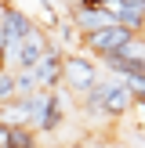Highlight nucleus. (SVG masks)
<instances>
[{
  "label": "nucleus",
  "instance_id": "f257e3e1",
  "mask_svg": "<svg viewBox=\"0 0 145 148\" xmlns=\"http://www.w3.org/2000/svg\"><path fill=\"white\" fill-rule=\"evenodd\" d=\"M62 83L69 87L72 94H91L94 87L102 83V72H98V62H94L91 54H65V76Z\"/></svg>",
  "mask_w": 145,
  "mask_h": 148
},
{
  "label": "nucleus",
  "instance_id": "f03ea898",
  "mask_svg": "<svg viewBox=\"0 0 145 148\" xmlns=\"http://www.w3.org/2000/svg\"><path fill=\"white\" fill-rule=\"evenodd\" d=\"M130 40H134V33H127V29H120V25H105V29H98V33H87L80 47H84L94 62H105L109 54H120Z\"/></svg>",
  "mask_w": 145,
  "mask_h": 148
},
{
  "label": "nucleus",
  "instance_id": "7ed1b4c3",
  "mask_svg": "<svg viewBox=\"0 0 145 148\" xmlns=\"http://www.w3.org/2000/svg\"><path fill=\"white\" fill-rule=\"evenodd\" d=\"M105 7L113 11L120 29H127L134 36H145V0H109Z\"/></svg>",
  "mask_w": 145,
  "mask_h": 148
},
{
  "label": "nucleus",
  "instance_id": "20e7f679",
  "mask_svg": "<svg viewBox=\"0 0 145 148\" xmlns=\"http://www.w3.org/2000/svg\"><path fill=\"white\" fill-rule=\"evenodd\" d=\"M102 90H105V98H102V116L120 119V116H127L130 108H134V94L123 87V79H102Z\"/></svg>",
  "mask_w": 145,
  "mask_h": 148
},
{
  "label": "nucleus",
  "instance_id": "39448f33",
  "mask_svg": "<svg viewBox=\"0 0 145 148\" xmlns=\"http://www.w3.org/2000/svg\"><path fill=\"white\" fill-rule=\"evenodd\" d=\"M33 76H36V87H40V90H58V87H62V76H65V54L58 47L47 51V54L36 62Z\"/></svg>",
  "mask_w": 145,
  "mask_h": 148
},
{
  "label": "nucleus",
  "instance_id": "423d86ee",
  "mask_svg": "<svg viewBox=\"0 0 145 148\" xmlns=\"http://www.w3.org/2000/svg\"><path fill=\"white\" fill-rule=\"evenodd\" d=\"M62 123H65V94L47 90V105H44L40 119H36V134H55Z\"/></svg>",
  "mask_w": 145,
  "mask_h": 148
},
{
  "label": "nucleus",
  "instance_id": "0eeeda50",
  "mask_svg": "<svg viewBox=\"0 0 145 148\" xmlns=\"http://www.w3.org/2000/svg\"><path fill=\"white\" fill-rule=\"evenodd\" d=\"M11 148H36V134L29 127H11Z\"/></svg>",
  "mask_w": 145,
  "mask_h": 148
},
{
  "label": "nucleus",
  "instance_id": "6e6552de",
  "mask_svg": "<svg viewBox=\"0 0 145 148\" xmlns=\"http://www.w3.org/2000/svg\"><path fill=\"white\" fill-rule=\"evenodd\" d=\"M14 98H18V90H14V72H0V108L11 105Z\"/></svg>",
  "mask_w": 145,
  "mask_h": 148
},
{
  "label": "nucleus",
  "instance_id": "1a4fd4ad",
  "mask_svg": "<svg viewBox=\"0 0 145 148\" xmlns=\"http://www.w3.org/2000/svg\"><path fill=\"white\" fill-rule=\"evenodd\" d=\"M0 148H11V127L0 123Z\"/></svg>",
  "mask_w": 145,
  "mask_h": 148
},
{
  "label": "nucleus",
  "instance_id": "9d476101",
  "mask_svg": "<svg viewBox=\"0 0 145 148\" xmlns=\"http://www.w3.org/2000/svg\"><path fill=\"white\" fill-rule=\"evenodd\" d=\"M69 148H87V145H84V141H72V145H69Z\"/></svg>",
  "mask_w": 145,
  "mask_h": 148
},
{
  "label": "nucleus",
  "instance_id": "9b49d317",
  "mask_svg": "<svg viewBox=\"0 0 145 148\" xmlns=\"http://www.w3.org/2000/svg\"><path fill=\"white\" fill-rule=\"evenodd\" d=\"M116 148H127V145H116Z\"/></svg>",
  "mask_w": 145,
  "mask_h": 148
},
{
  "label": "nucleus",
  "instance_id": "f8f14e48",
  "mask_svg": "<svg viewBox=\"0 0 145 148\" xmlns=\"http://www.w3.org/2000/svg\"><path fill=\"white\" fill-rule=\"evenodd\" d=\"M138 101H145V98H138Z\"/></svg>",
  "mask_w": 145,
  "mask_h": 148
}]
</instances>
